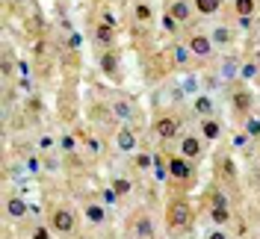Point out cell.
I'll use <instances>...</instances> for the list:
<instances>
[{
    "label": "cell",
    "mask_w": 260,
    "mask_h": 239,
    "mask_svg": "<svg viewBox=\"0 0 260 239\" xmlns=\"http://www.w3.org/2000/svg\"><path fill=\"white\" fill-rule=\"evenodd\" d=\"M83 216H86V222L101 227V224H107V207L104 204H98V201H86V207H83Z\"/></svg>",
    "instance_id": "18"
},
{
    "label": "cell",
    "mask_w": 260,
    "mask_h": 239,
    "mask_svg": "<svg viewBox=\"0 0 260 239\" xmlns=\"http://www.w3.org/2000/svg\"><path fill=\"white\" fill-rule=\"evenodd\" d=\"M254 18H237V27H240V30H251V27H254Z\"/></svg>",
    "instance_id": "41"
},
{
    "label": "cell",
    "mask_w": 260,
    "mask_h": 239,
    "mask_svg": "<svg viewBox=\"0 0 260 239\" xmlns=\"http://www.w3.org/2000/svg\"><path fill=\"white\" fill-rule=\"evenodd\" d=\"M56 151H62V154H74V151H77V139H74L71 133L59 136V145H56Z\"/></svg>",
    "instance_id": "32"
},
{
    "label": "cell",
    "mask_w": 260,
    "mask_h": 239,
    "mask_svg": "<svg viewBox=\"0 0 260 239\" xmlns=\"http://www.w3.org/2000/svg\"><path fill=\"white\" fill-rule=\"evenodd\" d=\"M240 71H243V62H240V56L237 53H228L222 65H219V80L222 83H231V80H240Z\"/></svg>",
    "instance_id": "13"
},
{
    "label": "cell",
    "mask_w": 260,
    "mask_h": 239,
    "mask_svg": "<svg viewBox=\"0 0 260 239\" xmlns=\"http://www.w3.org/2000/svg\"><path fill=\"white\" fill-rule=\"evenodd\" d=\"M204 239H231V236H228V230L216 227V230H207V233H204Z\"/></svg>",
    "instance_id": "40"
},
{
    "label": "cell",
    "mask_w": 260,
    "mask_h": 239,
    "mask_svg": "<svg viewBox=\"0 0 260 239\" xmlns=\"http://www.w3.org/2000/svg\"><path fill=\"white\" fill-rule=\"evenodd\" d=\"M192 110H195V115H201V118H213V112H216V100H213L210 92L195 95L192 97Z\"/></svg>",
    "instance_id": "16"
},
{
    "label": "cell",
    "mask_w": 260,
    "mask_h": 239,
    "mask_svg": "<svg viewBox=\"0 0 260 239\" xmlns=\"http://www.w3.org/2000/svg\"><path fill=\"white\" fill-rule=\"evenodd\" d=\"M45 165H48L50 172H56V168H59V162H56V159H45Z\"/></svg>",
    "instance_id": "45"
},
{
    "label": "cell",
    "mask_w": 260,
    "mask_h": 239,
    "mask_svg": "<svg viewBox=\"0 0 260 239\" xmlns=\"http://www.w3.org/2000/svg\"><path fill=\"white\" fill-rule=\"evenodd\" d=\"M180 127H183V124H180L178 115H160V118L154 121V133H157V139H162V142L180 136Z\"/></svg>",
    "instance_id": "7"
},
{
    "label": "cell",
    "mask_w": 260,
    "mask_h": 239,
    "mask_svg": "<svg viewBox=\"0 0 260 239\" xmlns=\"http://www.w3.org/2000/svg\"><path fill=\"white\" fill-rule=\"evenodd\" d=\"M189 50H192V56L195 59H201V62H207V59H213L216 56V45H213V39H210V32H201V30H195L192 36H189Z\"/></svg>",
    "instance_id": "4"
},
{
    "label": "cell",
    "mask_w": 260,
    "mask_h": 239,
    "mask_svg": "<svg viewBox=\"0 0 260 239\" xmlns=\"http://www.w3.org/2000/svg\"><path fill=\"white\" fill-rule=\"evenodd\" d=\"M195 56H192V50H189V45H175L172 48V62H175V68H189V62H192Z\"/></svg>",
    "instance_id": "19"
},
{
    "label": "cell",
    "mask_w": 260,
    "mask_h": 239,
    "mask_svg": "<svg viewBox=\"0 0 260 239\" xmlns=\"http://www.w3.org/2000/svg\"><path fill=\"white\" fill-rule=\"evenodd\" d=\"M210 39L216 48H228L231 42H234V30L228 27V24H219V27H213L210 30Z\"/></svg>",
    "instance_id": "20"
},
{
    "label": "cell",
    "mask_w": 260,
    "mask_h": 239,
    "mask_svg": "<svg viewBox=\"0 0 260 239\" xmlns=\"http://www.w3.org/2000/svg\"><path fill=\"white\" fill-rule=\"evenodd\" d=\"M198 86H201L198 74H189V71H186V77H180V92H183V95H189V97L201 95V92H198Z\"/></svg>",
    "instance_id": "25"
},
{
    "label": "cell",
    "mask_w": 260,
    "mask_h": 239,
    "mask_svg": "<svg viewBox=\"0 0 260 239\" xmlns=\"http://www.w3.org/2000/svg\"><path fill=\"white\" fill-rule=\"evenodd\" d=\"M133 165H136L139 172H151V168H154V154H148V151H139V154L133 157Z\"/></svg>",
    "instance_id": "28"
},
{
    "label": "cell",
    "mask_w": 260,
    "mask_h": 239,
    "mask_svg": "<svg viewBox=\"0 0 260 239\" xmlns=\"http://www.w3.org/2000/svg\"><path fill=\"white\" fill-rule=\"evenodd\" d=\"M219 172H222V177H225V180H237V177H240V168H237V159L231 157V154L219 159Z\"/></svg>",
    "instance_id": "23"
},
{
    "label": "cell",
    "mask_w": 260,
    "mask_h": 239,
    "mask_svg": "<svg viewBox=\"0 0 260 239\" xmlns=\"http://www.w3.org/2000/svg\"><path fill=\"white\" fill-rule=\"evenodd\" d=\"M151 175H154V180H160V183H166L169 180V162H162L160 154H154V168H151Z\"/></svg>",
    "instance_id": "27"
},
{
    "label": "cell",
    "mask_w": 260,
    "mask_h": 239,
    "mask_svg": "<svg viewBox=\"0 0 260 239\" xmlns=\"http://www.w3.org/2000/svg\"><path fill=\"white\" fill-rule=\"evenodd\" d=\"M166 12L178 21L180 27L192 18V12H195V6H192V0H169V6H166Z\"/></svg>",
    "instance_id": "14"
},
{
    "label": "cell",
    "mask_w": 260,
    "mask_h": 239,
    "mask_svg": "<svg viewBox=\"0 0 260 239\" xmlns=\"http://www.w3.org/2000/svg\"><path fill=\"white\" fill-rule=\"evenodd\" d=\"M68 45H71V48H74V50H80V45H83L80 32H74V30H71V39H68Z\"/></svg>",
    "instance_id": "44"
},
{
    "label": "cell",
    "mask_w": 260,
    "mask_h": 239,
    "mask_svg": "<svg viewBox=\"0 0 260 239\" xmlns=\"http://www.w3.org/2000/svg\"><path fill=\"white\" fill-rule=\"evenodd\" d=\"M257 239H260V236H257Z\"/></svg>",
    "instance_id": "46"
},
{
    "label": "cell",
    "mask_w": 260,
    "mask_h": 239,
    "mask_svg": "<svg viewBox=\"0 0 260 239\" xmlns=\"http://www.w3.org/2000/svg\"><path fill=\"white\" fill-rule=\"evenodd\" d=\"M98 65H101V74L107 80L121 77V62H118V53H115V50H104V53L98 56Z\"/></svg>",
    "instance_id": "10"
},
{
    "label": "cell",
    "mask_w": 260,
    "mask_h": 239,
    "mask_svg": "<svg viewBox=\"0 0 260 239\" xmlns=\"http://www.w3.org/2000/svg\"><path fill=\"white\" fill-rule=\"evenodd\" d=\"M234 15L237 18H254L257 15V0H234Z\"/></svg>",
    "instance_id": "22"
},
{
    "label": "cell",
    "mask_w": 260,
    "mask_h": 239,
    "mask_svg": "<svg viewBox=\"0 0 260 239\" xmlns=\"http://www.w3.org/2000/svg\"><path fill=\"white\" fill-rule=\"evenodd\" d=\"M133 18H136L139 24H148V21L154 18V9H151L148 3H136V6H133Z\"/></svg>",
    "instance_id": "29"
},
{
    "label": "cell",
    "mask_w": 260,
    "mask_h": 239,
    "mask_svg": "<svg viewBox=\"0 0 260 239\" xmlns=\"http://www.w3.org/2000/svg\"><path fill=\"white\" fill-rule=\"evenodd\" d=\"M101 21H104V24H110V27H118V18H115V12H110V9L104 12V18H101Z\"/></svg>",
    "instance_id": "42"
},
{
    "label": "cell",
    "mask_w": 260,
    "mask_h": 239,
    "mask_svg": "<svg viewBox=\"0 0 260 239\" xmlns=\"http://www.w3.org/2000/svg\"><path fill=\"white\" fill-rule=\"evenodd\" d=\"M50 227H53V233H59V236H71V233L77 230V213L71 207H56L50 213Z\"/></svg>",
    "instance_id": "2"
},
{
    "label": "cell",
    "mask_w": 260,
    "mask_h": 239,
    "mask_svg": "<svg viewBox=\"0 0 260 239\" xmlns=\"http://www.w3.org/2000/svg\"><path fill=\"white\" fill-rule=\"evenodd\" d=\"M110 186L115 189L118 198H124V195L133 192V180H130V177H121V175H113V177H110Z\"/></svg>",
    "instance_id": "24"
},
{
    "label": "cell",
    "mask_w": 260,
    "mask_h": 239,
    "mask_svg": "<svg viewBox=\"0 0 260 239\" xmlns=\"http://www.w3.org/2000/svg\"><path fill=\"white\" fill-rule=\"evenodd\" d=\"M166 162H169V175H172V180H178V183H189V180L195 177L192 159L180 157V154H172Z\"/></svg>",
    "instance_id": "6"
},
{
    "label": "cell",
    "mask_w": 260,
    "mask_h": 239,
    "mask_svg": "<svg viewBox=\"0 0 260 239\" xmlns=\"http://www.w3.org/2000/svg\"><path fill=\"white\" fill-rule=\"evenodd\" d=\"M3 77H12V59H9V53H3Z\"/></svg>",
    "instance_id": "43"
},
{
    "label": "cell",
    "mask_w": 260,
    "mask_h": 239,
    "mask_svg": "<svg viewBox=\"0 0 260 239\" xmlns=\"http://www.w3.org/2000/svg\"><path fill=\"white\" fill-rule=\"evenodd\" d=\"M86 151H89L92 157H101V154H104V142H101L98 136H89V139H86Z\"/></svg>",
    "instance_id": "36"
},
{
    "label": "cell",
    "mask_w": 260,
    "mask_h": 239,
    "mask_svg": "<svg viewBox=\"0 0 260 239\" xmlns=\"http://www.w3.org/2000/svg\"><path fill=\"white\" fill-rule=\"evenodd\" d=\"M115 151L118 154H124V157H130V154H136L139 151V136H136V130L130 127V124H121V127L115 130Z\"/></svg>",
    "instance_id": "5"
},
{
    "label": "cell",
    "mask_w": 260,
    "mask_h": 239,
    "mask_svg": "<svg viewBox=\"0 0 260 239\" xmlns=\"http://www.w3.org/2000/svg\"><path fill=\"white\" fill-rule=\"evenodd\" d=\"M192 222H195V210L183 198L169 204V210H166V227L169 230H186V227H192Z\"/></svg>",
    "instance_id": "1"
},
{
    "label": "cell",
    "mask_w": 260,
    "mask_h": 239,
    "mask_svg": "<svg viewBox=\"0 0 260 239\" xmlns=\"http://www.w3.org/2000/svg\"><path fill=\"white\" fill-rule=\"evenodd\" d=\"M56 145H59V139H53V136H48V133H45V136H39V142H36V148H39L42 154H50V151H53Z\"/></svg>",
    "instance_id": "34"
},
{
    "label": "cell",
    "mask_w": 260,
    "mask_h": 239,
    "mask_svg": "<svg viewBox=\"0 0 260 239\" xmlns=\"http://www.w3.org/2000/svg\"><path fill=\"white\" fill-rule=\"evenodd\" d=\"M251 110H254V92L245 89V86H237V89L231 92V112H234L240 121H245V118L251 115Z\"/></svg>",
    "instance_id": "3"
},
{
    "label": "cell",
    "mask_w": 260,
    "mask_h": 239,
    "mask_svg": "<svg viewBox=\"0 0 260 239\" xmlns=\"http://www.w3.org/2000/svg\"><path fill=\"white\" fill-rule=\"evenodd\" d=\"M160 24H162V32H169V36H178V32H180V24L169 15V12H162V15H160Z\"/></svg>",
    "instance_id": "31"
},
{
    "label": "cell",
    "mask_w": 260,
    "mask_h": 239,
    "mask_svg": "<svg viewBox=\"0 0 260 239\" xmlns=\"http://www.w3.org/2000/svg\"><path fill=\"white\" fill-rule=\"evenodd\" d=\"M92 39H95L104 50H113V45L118 42V30L110 27V24H104V21H98L95 27H92Z\"/></svg>",
    "instance_id": "12"
},
{
    "label": "cell",
    "mask_w": 260,
    "mask_h": 239,
    "mask_svg": "<svg viewBox=\"0 0 260 239\" xmlns=\"http://www.w3.org/2000/svg\"><path fill=\"white\" fill-rule=\"evenodd\" d=\"M192 6H195V12H198V15L210 18V15H219L222 0H192Z\"/></svg>",
    "instance_id": "21"
},
{
    "label": "cell",
    "mask_w": 260,
    "mask_h": 239,
    "mask_svg": "<svg viewBox=\"0 0 260 239\" xmlns=\"http://www.w3.org/2000/svg\"><path fill=\"white\" fill-rule=\"evenodd\" d=\"M110 112H113L118 121H133V118H136V110H133V104H130L127 97H115V100H110Z\"/></svg>",
    "instance_id": "17"
},
{
    "label": "cell",
    "mask_w": 260,
    "mask_h": 239,
    "mask_svg": "<svg viewBox=\"0 0 260 239\" xmlns=\"http://www.w3.org/2000/svg\"><path fill=\"white\" fill-rule=\"evenodd\" d=\"M6 219L9 222H21V219H27V213H30V204H27V198L24 195H18V192H12V195H6Z\"/></svg>",
    "instance_id": "9"
},
{
    "label": "cell",
    "mask_w": 260,
    "mask_h": 239,
    "mask_svg": "<svg viewBox=\"0 0 260 239\" xmlns=\"http://www.w3.org/2000/svg\"><path fill=\"white\" fill-rule=\"evenodd\" d=\"M207 216H210V222L216 224V227H225V224L234 219V216H231V207H210Z\"/></svg>",
    "instance_id": "26"
},
{
    "label": "cell",
    "mask_w": 260,
    "mask_h": 239,
    "mask_svg": "<svg viewBox=\"0 0 260 239\" xmlns=\"http://www.w3.org/2000/svg\"><path fill=\"white\" fill-rule=\"evenodd\" d=\"M207 195H210V207H231V201L222 189H207Z\"/></svg>",
    "instance_id": "33"
},
{
    "label": "cell",
    "mask_w": 260,
    "mask_h": 239,
    "mask_svg": "<svg viewBox=\"0 0 260 239\" xmlns=\"http://www.w3.org/2000/svg\"><path fill=\"white\" fill-rule=\"evenodd\" d=\"M30 239H53V227H45V224H36V227H32L30 230Z\"/></svg>",
    "instance_id": "35"
},
{
    "label": "cell",
    "mask_w": 260,
    "mask_h": 239,
    "mask_svg": "<svg viewBox=\"0 0 260 239\" xmlns=\"http://www.w3.org/2000/svg\"><path fill=\"white\" fill-rule=\"evenodd\" d=\"M180 157L198 162V159L204 157V139L195 136V133H183V136H180Z\"/></svg>",
    "instance_id": "8"
},
{
    "label": "cell",
    "mask_w": 260,
    "mask_h": 239,
    "mask_svg": "<svg viewBox=\"0 0 260 239\" xmlns=\"http://www.w3.org/2000/svg\"><path fill=\"white\" fill-rule=\"evenodd\" d=\"M198 136L210 145L219 142V139H222V121H219V118H201V121H198Z\"/></svg>",
    "instance_id": "15"
},
{
    "label": "cell",
    "mask_w": 260,
    "mask_h": 239,
    "mask_svg": "<svg viewBox=\"0 0 260 239\" xmlns=\"http://www.w3.org/2000/svg\"><path fill=\"white\" fill-rule=\"evenodd\" d=\"M243 130L251 136V139H260V115H248L243 121Z\"/></svg>",
    "instance_id": "30"
},
{
    "label": "cell",
    "mask_w": 260,
    "mask_h": 239,
    "mask_svg": "<svg viewBox=\"0 0 260 239\" xmlns=\"http://www.w3.org/2000/svg\"><path fill=\"white\" fill-rule=\"evenodd\" d=\"M101 201H104V204H110V207L118 204V195H115L113 186H104V189H101Z\"/></svg>",
    "instance_id": "38"
},
{
    "label": "cell",
    "mask_w": 260,
    "mask_h": 239,
    "mask_svg": "<svg viewBox=\"0 0 260 239\" xmlns=\"http://www.w3.org/2000/svg\"><path fill=\"white\" fill-rule=\"evenodd\" d=\"M130 230H133V236L136 239H154L157 236L154 219H151L148 213H136V216H133V224H130Z\"/></svg>",
    "instance_id": "11"
},
{
    "label": "cell",
    "mask_w": 260,
    "mask_h": 239,
    "mask_svg": "<svg viewBox=\"0 0 260 239\" xmlns=\"http://www.w3.org/2000/svg\"><path fill=\"white\" fill-rule=\"evenodd\" d=\"M231 142H234V148H245V145L251 142V136H248V133H234V139H231Z\"/></svg>",
    "instance_id": "39"
},
{
    "label": "cell",
    "mask_w": 260,
    "mask_h": 239,
    "mask_svg": "<svg viewBox=\"0 0 260 239\" xmlns=\"http://www.w3.org/2000/svg\"><path fill=\"white\" fill-rule=\"evenodd\" d=\"M260 74L257 62H243V71H240V80H254Z\"/></svg>",
    "instance_id": "37"
}]
</instances>
